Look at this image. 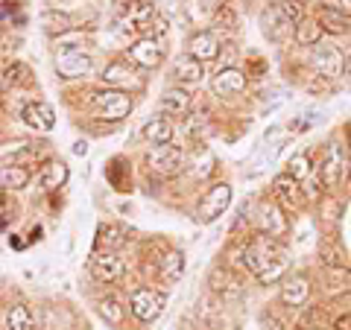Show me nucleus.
Instances as JSON below:
<instances>
[{"instance_id":"nucleus-1","label":"nucleus","mask_w":351,"mask_h":330,"mask_svg":"<svg viewBox=\"0 0 351 330\" xmlns=\"http://www.w3.org/2000/svg\"><path fill=\"white\" fill-rule=\"evenodd\" d=\"M232 266L252 272L261 283H272L287 272V249H284L276 237L255 234L249 243L237 246L232 251Z\"/></svg>"},{"instance_id":"nucleus-2","label":"nucleus","mask_w":351,"mask_h":330,"mask_svg":"<svg viewBox=\"0 0 351 330\" xmlns=\"http://www.w3.org/2000/svg\"><path fill=\"white\" fill-rule=\"evenodd\" d=\"M132 97L117 88H106V91H94L91 94V112L100 120H123L132 112Z\"/></svg>"},{"instance_id":"nucleus-3","label":"nucleus","mask_w":351,"mask_h":330,"mask_svg":"<svg viewBox=\"0 0 351 330\" xmlns=\"http://www.w3.org/2000/svg\"><path fill=\"white\" fill-rule=\"evenodd\" d=\"M164 307H167V299H164V292L152 290V287H144V290H135L132 292V301H129V310L132 316L138 318V322H156V318L164 313Z\"/></svg>"},{"instance_id":"nucleus-4","label":"nucleus","mask_w":351,"mask_h":330,"mask_svg":"<svg viewBox=\"0 0 351 330\" xmlns=\"http://www.w3.org/2000/svg\"><path fill=\"white\" fill-rule=\"evenodd\" d=\"M147 164H149L152 173L164 175V179H173V175H179L182 167H184V149L182 147H173V144L152 147L149 155H147Z\"/></svg>"},{"instance_id":"nucleus-5","label":"nucleus","mask_w":351,"mask_h":330,"mask_svg":"<svg viewBox=\"0 0 351 330\" xmlns=\"http://www.w3.org/2000/svg\"><path fill=\"white\" fill-rule=\"evenodd\" d=\"M228 205H232V187L228 184H214L211 190L199 199L196 219H199V223H214V219H219L228 211Z\"/></svg>"},{"instance_id":"nucleus-6","label":"nucleus","mask_w":351,"mask_h":330,"mask_svg":"<svg viewBox=\"0 0 351 330\" xmlns=\"http://www.w3.org/2000/svg\"><path fill=\"white\" fill-rule=\"evenodd\" d=\"M126 59L132 64H138V68H147V71L158 68L161 59H164V47H161V41H156L152 36H144L126 47Z\"/></svg>"},{"instance_id":"nucleus-7","label":"nucleus","mask_w":351,"mask_h":330,"mask_svg":"<svg viewBox=\"0 0 351 330\" xmlns=\"http://www.w3.org/2000/svg\"><path fill=\"white\" fill-rule=\"evenodd\" d=\"M311 64L322 79H337V76L346 73V53L339 47H319L313 53Z\"/></svg>"},{"instance_id":"nucleus-8","label":"nucleus","mask_w":351,"mask_h":330,"mask_svg":"<svg viewBox=\"0 0 351 330\" xmlns=\"http://www.w3.org/2000/svg\"><path fill=\"white\" fill-rule=\"evenodd\" d=\"M117 18L135 24L138 29H149V21L156 18L152 0H117Z\"/></svg>"},{"instance_id":"nucleus-9","label":"nucleus","mask_w":351,"mask_h":330,"mask_svg":"<svg viewBox=\"0 0 351 330\" xmlns=\"http://www.w3.org/2000/svg\"><path fill=\"white\" fill-rule=\"evenodd\" d=\"M123 260H120L114 251H97V255L91 257V275L97 281H103V283H114L123 278Z\"/></svg>"},{"instance_id":"nucleus-10","label":"nucleus","mask_w":351,"mask_h":330,"mask_svg":"<svg viewBox=\"0 0 351 330\" xmlns=\"http://www.w3.org/2000/svg\"><path fill=\"white\" fill-rule=\"evenodd\" d=\"M255 223H258V234H267V237H276V240L287 234V216L281 214L278 205L263 202V205L258 207Z\"/></svg>"},{"instance_id":"nucleus-11","label":"nucleus","mask_w":351,"mask_h":330,"mask_svg":"<svg viewBox=\"0 0 351 330\" xmlns=\"http://www.w3.org/2000/svg\"><path fill=\"white\" fill-rule=\"evenodd\" d=\"M211 290L219 295L223 301H234L243 295V281L234 275L232 266H219L211 272Z\"/></svg>"},{"instance_id":"nucleus-12","label":"nucleus","mask_w":351,"mask_h":330,"mask_svg":"<svg viewBox=\"0 0 351 330\" xmlns=\"http://www.w3.org/2000/svg\"><path fill=\"white\" fill-rule=\"evenodd\" d=\"M94 71V59L88 53H62L56 56V73L62 79H80Z\"/></svg>"},{"instance_id":"nucleus-13","label":"nucleus","mask_w":351,"mask_h":330,"mask_svg":"<svg viewBox=\"0 0 351 330\" xmlns=\"http://www.w3.org/2000/svg\"><path fill=\"white\" fill-rule=\"evenodd\" d=\"M272 193H276V199L281 202L284 211H299L302 207V199H304L302 184L290 179V175H278V179L272 181Z\"/></svg>"},{"instance_id":"nucleus-14","label":"nucleus","mask_w":351,"mask_h":330,"mask_svg":"<svg viewBox=\"0 0 351 330\" xmlns=\"http://www.w3.org/2000/svg\"><path fill=\"white\" fill-rule=\"evenodd\" d=\"M21 120L36 131H53V126H56V114L47 103H27L21 108Z\"/></svg>"},{"instance_id":"nucleus-15","label":"nucleus","mask_w":351,"mask_h":330,"mask_svg":"<svg viewBox=\"0 0 351 330\" xmlns=\"http://www.w3.org/2000/svg\"><path fill=\"white\" fill-rule=\"evenodd\" d=\"M316 24L322 27V32H334V36H351V15L334 6H319L316 12Z\"/></svg>"},{"instance_id":"nucleus-16","label":"nucleus","mask_w":351,"mask_h":330,"mask_svg":"<svg viewBox=\"0 0 351 330\" xmlns=\"http://www.w3.org/2000/svg\"><path fill=\"white\" fill-rule=\"evenodd\" d=\"M219 38H217V32H193L191 41H188V56L193 59H199V62H211L219 56Z\"/></svg>"},{"instance_id":"nucleus-17","label":"nucleus","mask_w":351,"mask_h":330,"mask_svg":"<svg viewBox=\"0 0 351 330\" xmlns=\"http://www.w3.org/2000/svg\"><path fill=\"white\" fill-rule=\"evenodd\" d=\"M316 179H319L322 187H328V190H334V187L339 184V179H343V158H339L337 147H331L322 155L319 167H316Z\"/></svg>"},{"instance_id":"nucleus-18","label":"nucleus","mask_w":351,"mask_h":330,"mask_svg":"<svg viewBox=\"0 0 351 330\" xmlns=\"http://www.w3.org/2000/svg\"><path fill=\"white\" fill-rule=\"evenodd\" d=\"M211 88H214V94H219V97H234L240 91H246V73L237 71V68H219Z\"/></svg>"},{"instance_id":"nucleus-19","label":"nucleus","mask_w":351,"mask_h":330,"mask_svg":"<svg viewBox=\"0 0 351 330\" xmlns=\"http://www.w3.org/2000/svg\"><path fill=\"white\" fill-rule=\"evenodd\" d=\"M307 295H311V281H307L304 275H290V278H284L281 301L287 307H302L307 301Z\"/></svg>"},{"instance_id":"nucleus-20","label":"nucleus","mask_w":351,"mask_h":330,"mask_svg":"<svg viewBox=\"0 0 351 330\" xmlns=\"http://www.w3.org/2000/svg\"><path fill=\"white\" fill-rule=\"evenodd\" d=\"M103 82L117 88V91H123V88H138L141 79L135 76V71L129 68V62H112L108 68L103 71Z\"/></svg>"},{"instance_id":"nucleus-21","label":"nucleus","mask_w":351,"mask_h":330,"mask_svg":"<svg viewBox=\"0 0 351 330\" xmlns=\"http://www.w3.org/2000/svg\"><path fill=\"white\" fill-rule=\"evenodd\" d=\"M141 135H144L147 144L152 147H164V144H170L173 135H176V129L167 117H152L144 123V129H141Z\"/></svg>"},{"instance_id":"nucleus-22","label":"nucleus","mask_w":351,"mask_h":330,"mask_svg":"<svg viewBox=\"0 0 351 330\" xmlns=\"http://www.w3.org/2000/svg\"><path fill=\"white\" fill-rule=\"evenodd\" d=\"M261 27H263V32H267V38H269V41H281V38L293 29V24H290V21L284 18V15H281L272 3H269L267 9H263V15H261Z\"/></svg>"},{"instance_id":"nucleus-23","label":"nucleus","mask_w":351,"mask_h":330,"mask_svg":"<svg viewBox=\"0 0 351 330\" xmlns=\"http://www.w3.org/2000/svg\"><path fill=\"white\" fill-rule=\"evenodd\" d=\"M36 181H38L41 190H59V187L68 181V167H64V161H44Z\"/></svg>"},{"instance_id":"nucleus-24","label":"nucleus","mask_w":351,"mask_h":330,"mask_svg":"<svg viewBox=\"0 0 351 330\" xmlns=\"http://www.w3.org/2000/svg\"><path fill=\"white\" fill-rule=\"evenodd\" d=\"M173 76H176V82L193 85V82H202L205 68H202V62H199V59H193V56H182V59H176Z\"/></svg>"},{"instance_id":"nucleus-25","label":"nucleus","mask_w":351,"mask_h":330,"mask_svg":"<svg viewBox=\"0 0 351 330\" xmlns=\"http://www.w3.org/2000/svg\"><path fill=\"white\" fill-rule=\"evenodd\" d=\"M161 108L167 114H188V108H191V94L184 91V88H170V91H164L161 97Z\"/></svg>"},{"instance_id":"nucleus-26","label":"nucleus","mask_w":351,"mask_h":330,"mask_svg":"<svg viewBox=\"0 0 351 330\" xmlns=\"http://www.w3.org/2000/svg\"><path fill=\"white\" fill-rule=\"evenodd\" d=\"M6 327L9 330H38V322L27 304H15L6 313Z\"/></svg>"},{"instance_id":"nucleus-27","label":"nucleus","mask_w":351,"mask_h":330,"mask_svg":"<svg viewBox=\"0 0 351 330\" xmlns=\"http://www.w3.org/2000/svg\"><path fill=\"white\" fill-rule=\"evenodd\" d=\"M85 44H88V36L82 29H68L56 36L53 47H56V56H62V53H85Z\"/></svg>"},{"instance_id":"nucleus-28","label":"nucleus","mask_w":351,"mask_h":330,"mask_svg":"<svg viewBox=\"0 0 351 330\" xmlns=\"http://www.w3.org/2000/svg\"><path fill=\"white\" fill-rule=\"evenodd\" d=\"M182 272H184V255L182 251H170V255H164V260H158V275H161V281H179L182 278Z\"/></svg>"},{"instance_id":"nucleus-29","label":"nucleus","mask_w":351,"mask_h":330,"mask_svg":"<svg viewBox=\"0 0 351 330\" xmlns=\"http://www.w3.org/2000/svg\"><path fill=\"white\" fill-rule=\"evenodd\" d=\"M293 29H295V44H299V47H313V44H319V38H322V27L316 24V18L299 21Z\"/></svg>"},{"instance_id":"nucleus-30","label":"nucleus","mask_w":351,"mask_h":330,"mask_svg":"<svg viewBox=\"0 0 351 330\" xmlns=\"http://www.w3.org/2000/svg\"><path fill=\"white\" fill-rule=\"evenodd\" d=\"M325 281H328V292H351V272L343 266H328Z\"/></svg>"},{"instance_id":"nucleus-31","label":"nucleus","mask_w":351,"mask_h":330,"mask_svg":"<svg viewBox=\"0 0 351 330\" xmlns=\"http://www.w3.org/2000/svg\"><path fill=\"white\" fill-rule=\"evenodd\" d=\"M117 246H123V231L114 228V225H103L97 231V251H114Z\"/></svg>"},{"instance_id":"nucleus-32","label":"nucleus","mask_w":351,"mask_h":330,"mask_svg":"<svg viewBox=\"0 0 351 330\" xmlns=\"http://www.w3.org/2000/svg\"><path fill=\"white\" fill-rule=\"evenodd\" d=\"M41 27L50 32V36H62V32L73 29V21L64 12H44L41 15Z\"/></svg>"},{"instance_id":"nucleus-33","label":"nucleus","mask_w":351,"mask_h":330,"mask_svg":"<svg viewBox=\"0 0 351 330\" xmlns=\"http://www.w3.org/2000/svg\"><path fill=\"white\" fill-rule=\"evenodd\" d=\"M3 82L9 85V88H21V85H29L32 82V73H29V68L24 62H12L9 68L3 71Z\"/></svg>"},{"instance_id":"nucleus-34","label":"nucleus","mask_w":351,"mask_h":330,"mask_svg":"<svg viewBox=\"0 0 351 330\" xmlns=\"http://www.w3.org/2000/svg\"><path fill=\"white\" fill-rule=\"evenodd\" d=\"M100 316L108 325H120L123 322V304H120L114 295H106V299H100Z\"/></svg>"},{"instance_id":"nucleus-35","label":"nucleus","mask_w":351,"mask_h":330,"mask_svg":"<svg viewBox=\"0 0 351 330\" xmlns=\"http://www.w3.org/2000/svg\"><path fill=\"white\" fill-rule=\"evenodd\" d=\"M29 170L27 167H6L3 170V184L12 187V190H24V187L29 184Z\"/></svg>"},{"instance_id":"nucleus-36","label":"nucleus","mask_w":351,"mask_h":330,"mask_svg":"<svg viewBox=\"0 0 351 330\" xmlns=\"http://www.w3.org/2000/svg\"><path fill=\"white\" fill-rule=\"evenodd\" d=\"M272 6H276L278 12L290 21L293 27L299 24V21H304V6H299V3H295V0H272Z\"/></svg>"},{"instance_id":"nucleus-37","label":"nucleus","mask_w":351,"mask_h":330,"mask_svg":"<svg viewBox=\"0 0 351 330\" xmlns=\"http://www.w3.org/2000/svg\"><path fill=\"white\" fill-rule=\"evenodd\" d=\"M287 175H290V179H295V181L311 179V158H307V155H295V158H290V164H287Z\"/></svg>"},{"instance_id":"nucleus-38","label":"nucleus","mask_w":351,"mask_h":330,"mask_svg":"<svg viewBox=\"0 0 351 330\" xmlns=\"http://www.w3.org/2000/svg\"><path fill=\"white\" fill-rule=\"evenodd\" d=\"M214 27H217L219 32H223V29H226V32H232V29L237 27V15L232 12V6H226V3H223V6L217 9V12H214Z\"/></svg>"},{"instance_id":"nucleus-39","label":"nucleus","mask_w":351,"mask_h":330,"mask_svg":"<svg viewBox=\"0 0 351 330\" xmlns=\"http://www.w3.org/2000/svg\"><path fill=\"white\" fill-rule=\"evenodd\" d=\"M322 318H325L322 307H307L304 316H302V322H299V327L302 330H319L322 327Z\"/></svg>"},{"instance_id":"nucleus-40","label":"nucleus","mask_w":351,"mask_h":330,"mask_svg":"<svg viewBox=\"0 0 351 330\" xmlns=\"http://www.w3.org/2000/svg\"><path fill=\"white\" fill-rule=\"evenodd\" d=\"M322 260H325V266H339V251L337 249H331V246H322Z\"/></svg>"},{"instance_id":"nucleus-41","label":"nucleus","mask_w":351,"mask_h":330,"mask_svg":"<svg viewBox=\"0 0 351 330\" xmlns=\"http://www.w3.org/2000/svg\"><path fill=\"white\" fill-rule=\"evenodd\" d=\"M9 219H12V211H9V205H6V196L0 193V231L6 228Z\"/></svg>"},{"instance_id":"nucleus-42","label":"nucleus","mask_w":351,"mask_h":330,"mask_svg":"<svg viewBox=\"0 0 351 330\" xmlns=\"http://www.w3.org/2000/svg\"><path fill=\"white\" fill-rule=\"evenodd\" d=\"M331 327H334V330H351V316H339Z\"/></svg>"},{"instance_id":"nucleus-43","label":"nucleus","mask_w":351,"mask_h":330,"mask_svg":"<svg viewBox=\"0 0 351 330\" xmlns=\"http://www.w3.org/2000/svg\"><path fill=\"white\" fill-rule=\"evenodd\" d=\"M73 152H76V155H85V152H88V144H82V140H80V144L73 147Z\"/></svg>"},{"instance_id":"nucleus-44","label":"nucleus","mask_w":351,"mask_h":330,"mask_svg":"<svg viewBox=\"0 0 351 330\" xmlns=\"http://www.w3.org/2000/svg\"><path fill=\"white\" fill-rule=\"evenodd\" d=\"M339 9H343V12H348V15H351V0H339Z\"/></svg>"},{"instance_id":"nucleus-45","label":"nucleus","mask_w":351,"mask_h":330,"mask_svg":"<svg viewBox=\"0 0 351 330\" xmlns=\"http://www.w3.org/2000/svg\"><path fill=\"white\" fill-rule=\"evenodd\" d=\"M346 68L351 71V53H348V59H346Z\"/></svg>"},{"instance_id":"nucleus-46","label":"nucleus","mask_w":351,"mask_h":330,"mask_svg":"<svg viewBox=\"0 0 351 330\" xmlns=\"http://www.w3.org/2000/svg\"><path fill=\"white\" fill-rule=\"evenodd\" d=\"M295 3H299V6H304V3H311V0H295Z\"/></svg>"}]
</instances>
